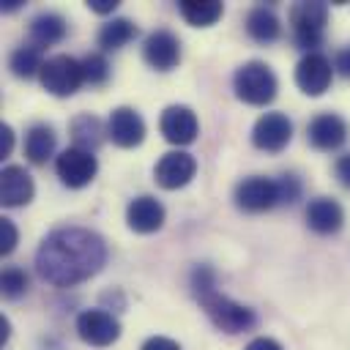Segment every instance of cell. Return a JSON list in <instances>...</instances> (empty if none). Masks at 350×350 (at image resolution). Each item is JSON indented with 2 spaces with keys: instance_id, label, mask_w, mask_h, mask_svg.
I'll return each mask as SVG.
<instances>
[{
  "instance_id": "6da1fadb",
  "label": "cell",
  "mask_w": 350,
  "mask_h": 350,
  "mask_svg": "<svg viewBox=\"0 0 350 350\" xmlns=\"http://www.w3.org/2000/svg\"><path fill=\"white\" fill-rule=\"evenodd\" d=\"M104 238L85 227H57L41 241L36 252L38 276L55 287H74L96 276L104 268Z\"/></svg>"
},
{
  "instance_id": "7a4b0ae2",
  "label": "cell",
  "mask_w": 350,
  "mask_h": 350,
  "mask_svg": "<svg viewBox=\"0 0 350 350\" xmlns=\"http://www.w3.org/2000/svg\"><path fill=\"white\" fill-rule=\"evenodd\" d=\"M232 88H235V96L252 107H265L276 98V90H279V82H276V74L271 71L268 63L262 60H249L243 66L235 68L232 74Z\"/></svg>"
},
{
  "instance_id": "3957f363",
  "label": "cell",
  "mask_w": 350,
  "mask_h": 350,
  "mask_svg": "<svg viewBox=\"0 0 350 350\" xmlns=\"http://www.w3.org/2000/svg\"><path fill=\"white\" fill-rule=\"evenodd\" d=\"M197 301L202 304V309L211 317V323L216 328H221L224 334H241V331L254 328V323H257V314L249 306H243V304H238V301H232V298H227V295H221L216 290L200 295Z\"/></svg>"
},
{
  "instance_id": "277c9868",
  "label": "cell",
  "mask_w": 350,
  "mask_h": 350,
  "mask_svg": "<svg viewBox=\"0 0 350 350\" xmlns=\"http://www.w3.org/2000/svg\"><path fill=\"white\" fill-rule=\"evenodd\" d=\"M325 25H328V5L325 3H298L290 11L293 41L298 49H306V55L317 52V46L323 44Z\"/></svg>"
},
{
  "instance_id": "5b68a950",
  "label": "cell",
  "mask_w": 350,
  "mask_h": 350,
  "mask_svg": "<svg viewBox=\"0 0 350 350\" xmlns=\"http://www.w3.org/2000/svg\"><path fill=\"white\" fill-rule=\"evenodd\" d=\"M41 85L46 93L52 96H74L79 90V85L85 82V71H82V60L71 57V55H52L46 57L44 68H41Z\"/></svg>"
},
{
  "instance_id": "8992f818",
  "label": "cell",
  "mask_w": 350,
  "mask_h": 350,
  "mask_svg": "<svg viewBox=\"0 0 350 350\" xmlns=\"http://www.w3.org/2000/svg\"><path fill=\"white\" fill-rule=\"evenodd\" d=\"M235 205L246 213H262L271 211L273 205H282V191H279V180L276 178H265V175H249L235 186L232 194Z\"/></svg>"
},
{
  "instance_id": "52a82bcc",
  "label": "cell",
  "mask_w": 350,
  "mask_h": 350,
  "mask_svg": "<svg viewBox=\"0 0 350 350\" xmlns=\"http://www.w3.org/2000/svg\"><path fill=\"white\" fill-rule=\"evenodd\" d=\"M55 172L57 178L68 186V189H82L88 186L96 172H98V161L90 150L82 148H66L57 159H55Z\"/></svg>"
},
{
  "instance_id": "ba28073f",
  "label": "cell",
  "mask_w": 350,
  "mask_h": 350,
  "mask_svg": "<svg viewBox=\"0 0 350 350\" xmlns=\"http://www.w3.org/2000/svg\"><path fill=\"white\" fill-rule=\"evenodd\" d=\"M293 139V120L284 112H265L257 118L254 129H252V142L254 148L265 150V153H279L290 145Z\"/></svg>"
},
{
  "instance_id": "9c48e42d",
  "label": "cell",
  "mask_w": 350,
  "mask_h": 350,
  "mask_svg": "<svg viewBox=\"0 0 350 350\" xmlns=\"http://www.w3.org/2000/svg\"><path fill=\"white\" fill-rule=\"evenodd\" d=\"M331 79H334V68L323 52H309L295 66V85L306 96H323L331 88Z\"/></svg>"
},
{
  "instance_id": "30bf717a",
  "label": "cell",
  "mask_w": 350,
  "mask_h": 350,
  "mask_svg": "<svg viewBox=\"0 0 350 350\" xmlns=\"http://www.w3.org/2000/svg\"><path fill=\"white\" fill-rule=\"evenodd\" d=\"M347 134H350V129H347L345 118H339L336 112H320V115H314V118L309 120V126H306V139H309V145H312L314 150H325V153L342 148V145L347 142Z\"/></svg>"
},
{
  "instance_id": "8fae6325",
  "label": "cell",
  "mask_w": 350,
  "mask_h": 350,
  "mask_svg": "<svg viewBox=\"0 0 350 350\" xmlns=\"http://www.w3.org/2000/svg\"><path fill=\"white\" fill-rule=\"evenodd\" d=\"M77 334L93 347H107L120 336V323L104 309H85L77 317Z\"/></svg>"
},
{
  "instance_id": "7c38bea8",
  "label": "cell",
  "mask_w": 350,
  "mask_h": 350,
  "mask_svg": "<svg viewBox=\"0 0 350 350\" xmlns=\"http://www.w3.org/2000/svg\"><path fill=\"white\" fill-rule=\"evenodd\" d=\"M142 57L156 71L175 68L178 60H180V41H178V36L172 30H164V27L148 33V38L142 44Z\"/></svg>"
},
{
  "instance_id": "4fadbf2b",
  "label": "cell",
  "mask_w": 350,
  "mask_h": 350,
  "mask_svg": "<svg viewBox=\"0 0 350 350\" xmlns=\"http://www.w3.org/2000/svg\"><path fill=\"white\" fill-rule=\"evenodd\" d=\"M159 129L164 134L167 142L172 145H191L200 134V123H197V115L183 107V104H172L161 112L159 118Z\"/></svg>"
},
{
  "instance_id": "5bb4252c",
  "label": "cell",
  "mask_w": 350,
  "mask_h": 350,
  "mask_svg": "<svg viewBox=\"0 0 350 350\" xmlns=\"http://www.w3.org/2000/svg\"><path fill=\"white\" fill-rule=\"evenodd\" d=\"M194 172H197V161L186 150H170V153H164L159 159L156 170H153L156 183L161 189H170V191L172 189H183L194 178Z\"/></svg>"
},
{
  "instance_id": "9a60e30c",
  "label": "cell",
  "mask_w": 350,
  "mask_h": 350,
  "mask_svg": "<svg viewBox=\"0 0 350 350\" xmlns=\"http://www.w3.org/2000/svg\"><path fill=\"white\" fill-rule=\"evenodd\" d=\"M107 134L118 148H137L145 139V120L139 118L137 109L118 107L107 120Z\"/></svg>"
},
{
  "instance_id": "2e32d148",
  "label": "cell",
  "mask_w": 350,
  "mask_h": 350,
  "mask_svg": "<svg viewBox=\"0 0 350 350\" xmlns=\"http://www.w3.org/2000/svg\"><path fill=\"white\" fill-rule=\"evenodd\" d=\"M36 194V186H33V178L25 167L19 164H8L3 167L0 172V200L5 208H19V205H27Z\"/></svg>"
},
{
  "instance_id": "e0dca14e",
  "label": "cell",
  "mask_w": 350,
  "mask_h": 350,
  "mask_svg": "<svg viewBox=\"0 0 350 350\" xmlns=\"http://www.w3.org/2000/svg\"><path fill=\"white\" fill-rule=\"evenodd\" d=\"M306 224L317 235H334L345 224V211L331 197H314L306 205Z\"/></svg>"
},
{
  "instance_id": "ac0fdd59",
  "label": "cell",
  "mask_w": 350,
  "mask_h": 350,
  "mask_svg": "<svg viewBox=\"0 0 350 350\" xmlns=\"http://www.w3.org/2000/svg\"><path fill=\"white\" fill-rule=\"evenodd\" d=\"M164 205L150 197V194H142V197H134L126 208V224L134 230V232H156L161 230L164 224Z\"/></svg>"
},
{
  "instance_id": "d6986e66",
  "label": "cell",
  "mask_w": 350,
  "mask_h": 350,
  "mask_svg": "<svg viewBox=\"0 0 350 350\" xmlns=\"http://www.w3.org/2000/svg\"><path fill=\"white\" fill-rule=\"evenodd\" d=\"M246 33L260 44H271V41H276L282 36V22L271 8L254 5L246 14Z\"/></svg>"
},
{
  "instance_id": "ffe728a7",
  "label": "cell",
  "mask_w": 350,
  "mask_h": 350,
  "mask_svg": "<svg viewBox=\"0 0 350 350\" xmlns=\"http://www.w3.org/2000/svg\"><path fill=\"white\" fill-rule=\"evenodd\" d=\"M55 142H57V137H55L52 126H46V123L30 126L27 134H25V156H27V161L30 164H44L55 153Z\"/></svg>"
},
{
  "instance_id": "44dd1931",
  "label": "cell",
  "mask_w": 350,
  "mask_h": 350,
  "mask_svg": "<svg viewBox=\"0 0 350 350\" xmlns=\"http://www.w3.org/2000/svg\"><path fill=\"white\" fill-rule=\"evenodd\" d=\"M71 139H74V148H82V150H96L101 142H104V126L96 115L90 112H82L71 120Z\"/></svg>"
},
{
  "instance_id": "7402d4cb",
  "label": "cell",
  "mask_w": 350,
  "mask_h": 350,
  "mask_svg": "<svg viewBox=\"0 0 350 350\" xmlns=\"http://www.w3.org/2000/svg\"><path fill=\"white\" fill-rule=\"evenodd\" d=\"M63 36H66V19H63L60 14L44 11V14H38V16L30 22V38H33V44H36L38 49L63 41Z\"/></svg>"
},
{
  "instance_id": "603a6c76",
  "label": "cell",
  "mask_w": 350,
  "mask_h": 350,
  "mask_svg": "<svg viewBox=\"0 0 350 350\" xmlns=\"http://www.w3.org/2000/svg\"><path fill=\"white\" fill-rule=\"evenodd\" d=\"M134 36H137V25H134L131 19H126V16H112L109 22L101 25L96 41H98V46H101L104 52H115V49L126 46Z\"/></svg>"
},
{
  "instance_id": "cb8c5ba5",
  "label": "cell",
  "mask_w": 350,
  "mask_h": 350,
  "mask_svg": "<svg viewBox=\"0 0 350 350\" xmlns=\"http://www.w3.org/2000/svg\"><path fill=\"white\" fill-rule=\"evenodd\" d=\"M178 8H180V16H183L189 25H194V27H208V25H213V22L221 16V11H224L219 0H180Z\"/></svg>"
},
{
  "instance_id": "d4e9b609",
  "label": "cell",
  "mask_w": 350,
  "mask_h": 350,
  "mask_svg": "<svg viewBox=\"0 0 350 350\" xmlns=\"http://www.w3.org/2000/svg\"><path fill=\"white\" fill-rule=\"evenodd\" d=\"M44 55H41V49L36 46V44H25V46H16L14 52H11V57H8V68L14 71V77H19V79H30L33 74H41V68H44Z\"/></svg>"
},
{
  "instance_id": "484cf974",
  "label": "cell",
  "mask_w": 350,
  "mask_h": 350,
  "mask_svg": "<svg viewBox=\"0 0 350 350\" xmlns=\"http://www.w3.org/2000/svg\"><path fill=\"white\" fill-rule=\"evenodd\" d=\"M27 287H30V279H27V273H25L19 265H8V268L3 271V276H0V290H3L5 298L16 301V298H22V295L27 293Z\"/></svg>"
},
{
  "instance_id": "4316f807",
  "label": "cell",
  "mask_w": 350,
  "mask_h": 350,
  "mask_svg": "<svg viewBox=\"0 0 350 350\" xmlns=\"http://www.w3.org/2000/svg\"><path fill=\"white\" fill-rule=\"evenodd\" d=\"M82 71H85V82L93 85V88H98V85H104L109 79V63H107V57L101 52L85 55L82 57Z\"/></svg>"
},
{
  "instance_id": "83f0119b",
  "label": "cell",
  "mask_w": 350,
  "mask_h": 350,
  "mask_svg": "<svg viewBox=\"0 0 350 350\" xmlns=\"http://www.w3.org/2000/svg\"><path fill=\"white\" fill-rule=\"evenodd\" d=\"M16 241H19V232H16V224L11 219H0V252L3 254H11L16 249Z\"/></svg>"
},
{
  "instance_id": "f1b7e54d",
  "label": "cell",
  "mask_w": 350,
  "mask_h": 350,
  "mask_svg": "<svg viewBox=\"0 0 350 350\" xmlns=\"http://www.w3.org/2000/svg\"><path fill=\"white\" fill-rule=\"evenodd\" d=\"M279 191H282V205H293L301 197V183L295 175H279Z\"/></svg>"
},
{
  "instance_id": "f546056e",
  "label": "cell",
  "mask_w": 350,
  "mask_h": 350,
  "mask_svg": "<svg viewBox=\"0 0 350 350\" xmlns=\"http://www.w3.org/2000/svg\"><path fill=\"white\" fill-rule=\"evenodd\" d=\"M334 175H336V180H339L345 189H350V153H345V156L336 159V164H334Z\"/></svg>"
},
{
  "instance_id": "4dcf8cb0",
  "label": "cell",
  "mask_w": 350,
  "mask_h": 350,
  "mask_svg": "<svg viewBox=\"0 0 350 350\" xmlns=\"http://www.w3.org/2000/svg\"><path fill=\"white\" fill-rule=\"evenodd\" d=\"M139 350H180V345L170 336H150Z\"/></svg>"
},
{
  "instance_id": "1f68e13d",
  "label": "cell",
  "mask_w": 350,
  "mask_h": 350,
  "mask_svg": "<svg viewBox=\"0 0 350 350\" xmlns=\"http://www.w3.org/2000/svg\"><path fill=\"white\" fill-rule=\"evenodd\" d=\"M334 68L342 74V77H350V46H342L334 57Z\"/></svg>"
},
{
  "instance_id": "d6a6232c",
  "label": "cell",
  "mask_w": 350,
  "mask_h": 350,
  "mask_svg": "<svg viewBox=\"0 0 350 350\" xmlns=\"http://www.w3.org/2000/svg\"><path fill=\"white\" fill-rule=\"evenodd\" d=\"M243 350H284L276 339H271V336H257V339H252Z\"/></svg>"
},
{
  "instance_id": "836d02e7",
  "label": "cell",
  "mask_w": 350,
  "mask_h": 350,
  "mask_svg": "<svg viewBox=\"0 0 350 350\" xmlns=\"http://www.w3.org/2000/svg\"><path fill=\"white\" fill-rule=\"evenodd\" d=\"M11 148H14V131H11L8 123H3V126H0V156L5 159V156L11 153Z\"/></svg>"
},
{
  "instance_id": "e575fe53",
  "label": "cell",
  "mask_w": 350,
  "mask_h": 350,
  "mask_svg": "<svg viewBox=\"0 0 350 350\" xmlns=\"http://www.w3.org/2000/svg\"><path fill=\"white\" fill-rule=\"evenodd\" d=\"M88 5H90L96 14H112V11L118 8V3H115V0H90Z\"/></svg>"
},
{
  "instance_id": "d590c367",
  "label": "cell",
  "mask_w": 350,
  "mask_h": 350,
  "mask_svg": "<svg viewBox=\"0 0 350 350\" xmlns=\"http://www.w3.org/2000/svg\"><path fill=\"white\" fill-rule=\"evenodd\" d=\"M0 328H3V334H0V339L5 342V339H8V320H5V317H0Z\"/></svg>"
}]
</instances>
